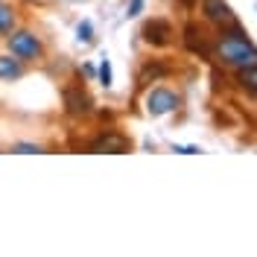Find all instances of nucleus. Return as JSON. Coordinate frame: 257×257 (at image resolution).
<instances>
[{
	"mask_svg": "<svg viewBox=\"0 0 257 257\" xmlns=\"http://www.w3.org/2000/svg\"><path fill=\"white\" fill-rule=\"evenodd\" d=\"M216 59L228 67H234V70H245V67L257 64V47L248 41V35L237 24H231L216 38Z\"/></svg>",
	"mask_w": 257,
	"mask_h": 257,
	"instance_id": "nucleus-1",
	"label": "nucleus"
},
{
	"mask_svg": "<svg viewBox=\"0 0 257 257\" xmlns=\"http://www.w3.org/2000/svg\"><path fill=\"white\" fill-rule=\"evenodd\" d=\"M9 53L15 56V59H21V62H35V59H41V53H44V47H41V41H38V35L30 30H12L9 32Z\"/></svg>",
	"mask_w": 257,
	"mask_h": 257,
	"instance_id": "nucleus-2",
	"label": "nucleus"
},
{
	"mask_svg": "<svg viewBox=\"0 0 257 257\" xmlns=\"http://www.w3.org/2000/svg\"><path fill=\"white\" fill-rule=\"evenodd\" d=\"M178 105H181V96L170 88H155V91L146 94V111L152 117H164V114L176 111Z\"/></svg>",
	"mask_w": 257,
	"mask_h": 257,
	"instance_id": "nucleus-3",
	"label": "nucleus"
},
{
	"mask_svg": "<svg viewBox=\"0 0 257 257\" xmlns=\"http://www.w3.org/2000/svg\"><path fill=\"white\" fill-rule=\"evenodd\" d=\"M128 138H123L120 132H102L99 138L91 141V152H111V155H120V152H128Z\"/></svg>",
	"mask_w": 257,
	"mask_h": 257,
	"instance_id": "nucleus-4",
	"label": "nucleus"
},
{
	"mask_svg": "<svg viewBox=\"0 0 257 257\" xmlns=\"http://www.w3.org/2000/svg\"><path fill=\"white\" fill-rule=\"evenodd\" d=\"M205 18H208L210 24H216V27H231V24H237V18H234L231 6H228L225 0H205Z\"/></svg>",
	"mask_w": 257,
	"mask_h": 257,
	"instance_id": "nucleus-5",
	"label": "nucleus"
},
{
	"mask_svg": "<svg viewBox=\"0 0 257 257\" xmlns=\"http://www.w3.org/2000/svg\"><path fill=\"white\" fill-rule=\"evenodd\" d=\"M144 38L149 41V44H155V47H164V44L173 41V27H170L167 21L155 18V21H149V24L144 27Z\"/></svg>",
	"mask_w": 257,
	"mask_h": 257,
	"instance_id": "nucleus-6",
	"label": "nucleus"
},
{
	"mask_svg": "<svg viewBox=\"0 0 257 257\" xmlns=\"http://www.w3.org/2000/svg\"><path fill=\"white\" fill-rule=\"evenodd\" d=\"M64 105H67V114H73V117L91 111V99L82 88H67L64 91Z\"/></svg>",
	"mask_w": 257,
	"mask_h": 257,
	"instance_id": "nucleus-7",
	"label": "nucleus"
},
{
	"mask_svg": "<svg viewBox=\"0 0 257 257\" xmlns=\"http://www.w3.org/2000/svg\"><path fill=\"white\" fill-rule=\"evenodd\" d=\"M24 76V67H21V59H9V56H0V79L12 82Z\"/></svg>",
	"mask_w": 257,
	"mask_h": 257,
	"instance_id": "nucleus-8",
	"label": "nucleus"
},
{
	"mask_svg": "<svg viewBox=\"0 0 257 257\" xmlns=\"http://www.w3.org/2000/svg\"><path fill=\"white\" fill-rule=\"evenodd\" d=\"M15 30V9L0 0V35H9Z\"/></svg>",
	"mask_w": 257,
	"mask_h": 257,
	"instance_id": "nucleus-9",
	"label": "nucleus"
},
{
	"mask_svg": "<svg viewBox=\"0 0 257 257\" xmlns=\"http://www.w3.org/2000/svg\"><path fill=\"white\" fill-rule=\"evenodd\" d=\"M237 82H240L245 91H251V94L257 96V64H254V67H245V70H240Z\"/></svg>",
	"mask_w": 257,
	"mask_h": 257,
	"instance_id": "nucleus-10",
	"label": "nucleus"
},
{
	"mask_svg": "<svg viewBox=\"0 0 257 257\" xmlns=\"http://www.w3.org/2000/svg\"><path fill=\"white\" fill-rule=\"evenodd\" d=\"M76 35H79V41L91 44V41H94V27H91V21H82L79 27H76Z\"/></svg>",
	"mask_w": 257,
	"mask_h": 257,
	"instance_id": "nucleus-11",
	"label": "nucleus"
},
{
	"mask_svg": "<svg viewBox=\"0 0 257 257\" xmlns=\"http://www.w3.org/2000/svg\"><path fill=\"white\" fill-rule=\"evenodd\" d=\"M99 85H105V88H111V64L108 59L99 64Z\"/></svg>",
	"mask_w": 257,
	"mask_h": 257,
	"instance_id": "nucleus-12",
	"label": "nucleus"
},
{
	"mask_svg": "<svg viewBox=\"0 0 257 257\" xmlns=\"http://www.w3.org/2000/svg\"><path fill=\"white\" fill-rule=\"evenodd\" d=\"M12 152H21V155H35V152H44L38 144H15Z\"/></svg>",
	"mask_w": 257,
	"mask_h": 257,
	"instance_id": "nucleus-13",
	"label": "nucleus"
},
{
	"mask_svg": "<svg viewBox=\"0 0 257 257\" xmlns=\"http://www.w3.org/2000/svg\"><path fill=\"white\" fill-rule=\"evenodd\" d=\"M173 152H181V155H196V152H202L199 146H173Z\"/></svg>",
	"mask_w": 257,
	"mask_h": 257,
	"instance_id": "nucleus-14",
	"label": "nucleus"
},
{
	"mask_svg": "<svg viewBox=\"0 0 257 257\" xmlns=\"http://www.w3.org/2000/svg\"><path fill=\"white\" fill-rule=\"evenodd\" d=\"M141 9H144V0H132V3H128V18H132V15H138Z\"/></svg>",
	"mask_w": 257,
	"mask_h": 257,
	"instance_id": "nucleus-15",
	"label": "nucleus"
},
{
	"mask_svg": "<svg viewBox=\"0 0 257 257\" xmlns=\"http://www.w3.org/2000/svg\"><path fill=\"white\" fill-rule=\"evenodd\" d=\"M27 3H30V0H27Z\"/></svg>",
	"mask_w": 257,
	"mask_h": 257,
	"instance_id": "nucleus-16",
	"label": "nucleus"
}]
</instances>
